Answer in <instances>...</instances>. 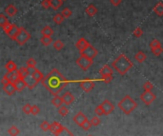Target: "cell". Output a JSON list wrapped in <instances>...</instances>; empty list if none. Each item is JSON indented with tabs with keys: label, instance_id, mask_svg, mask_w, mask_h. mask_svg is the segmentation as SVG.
Listing matches in <instances>:
<instances>
[{
	"label": "cell",
	"instance_id": "6da1fadb",
	"mask_svg": "<svg viewBox=\"0 0 163 136\" xmlns=\"http://www.w3.org/2000/svg\"><path fill=\"white\" fill-rule=\"evenodd\" d=\"M42 84L52 94L58 95V93L67 86L68 80L56 69H54L44 77Z\"/></svg>",
	"mask_w": 163,
	"mask_h": 136
},
{
	"label": "cell",
	"instance_id": "7a4b0ae2",
	"mask_svg": "<svg viewBox=\"0 0 163 136\" xmlns=\"http://www.w3.org/2000/svg\"><path fill=\"white\" fill-rule=\"evenodd\" d=\"M133 62L123 53L120 54L115 61L112 62V67L121 75L126 74L133 68Z\"/></svg>",
	"mask_w": 163,
	"mask_h": 136
},
{
	"label": "cell",
	"instance_id": "3957f363",
	"mask_svg": "<svg viewBox=\"0 0 163 136\" xmlns=\"http://www.w3.org/2000/svg\"><path fill=\"white\" fill-rule=\"evenodd\" d=\"M136 107H137L136 102L130 95L124 96L118 103V108L123 111L125 114H130Z\"/></svg>",
	"mask_w": 163,
	"mask_h": 136
},
{
	"label": "cell",
	"instance_id": "277c9868",
	"mask_svg": "<svg viewBox=\"0 0 163 136\" xmlns=\"http://www.w3.org/2000/svg\"><path fill=\"white\" fill-rule=\"evenodd\" d=\"M31 38V33L25 29L23 27H20V30H19V32L18 34L16 35L15 37V41L17 42V44L19 45H24V44H26Z\"/></svg>",
	"mask_w": 163,
	"mask_h": 136
},
{
	"label": "cell",
	"instance_id": "5b68a950",
	"mask_svg": "<svg viewBox=\"0 0 163 136\" xmlns=\"http://www.w3.org/2000/svg\"><path fill=\"white\" fill-rule=\"evenodd\" d=\"M93 59L88 58L84 55H80V57L77 60V65L83 70H88L93 65Z\"/></svg>",
	"mask_w": 163,
	"mask_h": 136
},
{
	"label": "cell",
	"instance_id": "8992f818",
	"mask_svg": "<svg viewBox=\"0 0 163 136\" xmlns=\"http://www.w3.org/2000/svg\"><path fill=\"white\" fill-rule=\"evenodd\" d=\"M140 99H141V101L145 105H151L156 99V96L152 91H144L141 93V95H140Z\"/></svg>",
	"mask_w": 163,
	"mask_h": 136
},
{
	"label": "cell",
	"instance_id": "52a82bcc",
	"mask_svg": "<svg viewBox=\"0 0 163 136\" xmlns=\"http://www.w3.org/2000/svg\"><path fill=\"white\" fill-rule=\"evenodd\" d=\"M80 88L85 91V92H90L95 86V80H92V79H84L81 80L79 82Z\"/></svg>",
	"mask_w": 163,
	"mask_h": 136
},
{
	"label": "cell",
	"instance_id": "ba28073f",
	"mask_svg": "<svg viewBox=\"0 0 163 136\" xmlns=\"http://www.w3.org/2000/svg\"><path fill=\"white\" fill-rule=\"evenodd\" d=\"M97 53H98L97 49H96L94 46L90 45V46H88L83 52L80 53V55H84V56H86V57H88V58L94 59V58L97 55Z\"/></svg>",
	"mask_w": 163,
	"mask_h": 136
},
{
	"label": "cell",
	"instance_id": "9c48e42d",
	"mask_svg": "<svg viewBox=\"0 0 163 136\" xmlns=\"http://www.w3.org/2000/svg\"><path fill=\"white\" fill-rule=\"evenodd\" d=\"M73 122L76 123V124H77L78 126H82L83 124L85 123V122H87L88 121V119H87V117H86V115L83 113H81V111H79V113H77L76 115L73 116Z\"/></svg>",
	"mask_w": 163,
	"mask_h": 136
},
{
	"label": "cell",
	"instance_id": "30bf717a",
	"mask_svg": "<svg viewBox=\"0 0 163 136\" xmlns=\"http://www.w3.org/2000/svg\"><path fill=\"white\" fill-rule=\"evenodd\" d=\"M23 79H24L25 83H26V85H27V88H29L30 90L34 89L35 87H36V85L38 84V82H37V81L33 78V75H30V74H28L27 76H25Z\"/></svg>",
	"mask_w": 163,
	"mask_h": 136
},
{
	"label": "cell",
	"instance_id": "8fae6325",
	"mask_svg": "<svg viewBox=\"0 0 163 136\" xmlns=\"http://www.w3.org/2000/svg\"><path fill=\"white\" fill-rule=\"evenodd\" d=\"M19 30H20V28L19 27H17L15 24H14L12 23V25H11V27L10 28V30L9 31H7L5 33L10 37L11 39H15V37H16V35L18 34V32H19Z\"/></svg>",
	"mask_w": 163,
	"mask_h": 136
},
{
	"label": "cell",
	"instance_id": "7c38bea8",
	"mask_svg": "<svg viewBox=\"0 0 163 136\" xmlns=\"http://www.w3.org/2000/svg\"><path fill=\"white\" fill-rule=\"evenodd\" d=\"M100 105H101V107H102V108H103V110H104L105 115L110 114L111 113H112V110L115 109L114 105H112V104L111 103L110 100H104V101L102 102V104H100Z\"/></svg>",
	"mask_w": 163,
	"mask_h": 136
},
{
	"label": "cell",
	"instance_id": "4fadbf2b",
	"mask_svg": "<svg viewBox=\"0 0 163 136\" xmlns=\"http://www.w3.org/2000/svg\"><path fill=\"white\" fill-rule=\"evenodd\" d=\"M3 91L8 94V95H12L15 91H16V89L15 87V84L12 82H8L6 83L5 85H3Z\"/></svg>",
	"mask_w": 163,
	"mask_h": 136
},
{
	"label": "cell",
	"instance_id": "5bb4252c",
	"mask_svg": "<svg viewBox=\"0 0 163 136\" xmlns=\"http://www.w3.org/2000/svg\"><path fill=\"white\" fill-rule=\"evenodd\" d=\"M91 44L88 42L85 38H80L77 43H76V47H77V49H78V51L81 53V52H83L84 49L88 47V46H90Z\"/></svg>",
	"mask_w": 163,
	"mask_h": 136
},
{
	"label": "cell",
	"instance_id": "9a60e30c",
	"mask_svg": "<svg viewBox=\"0 0 163 136\" xmlns=\"http://www.w3.org/2000/svg\"><path fill=\"white\" fill-rule=\"evenodd\" d=\"M5 12L8 16H11V17H14L16 14H17V9L16 7L14 5V4H10L6 7L5 9Z\"/></svg>",
	"mask_w": 163,
	"mask_h": 136
},
{
	"label": "cell",
	"instance_id": "2e32d148",
	"mask_svg": "<svg viewBox=\"0 0 163 136\" xmlns=\"http://www.w3.org/2000/svg\"><path fill=\"white\" fill-rule=\"evenodd\" d=\"M62 99H63L64 104L68 106V105H71L74 101V96L71 92H66L63 96H62Z\"/></svg>",
	"mask_w": 163,
	"mask_h": 136
},
{
	"label": "cell",
	"instance_id": "e0dca14e",
	"mask_svg": "<svg viewBox=\"0 0 163 136\" xmlns=\"http://www.w3.org/2000/svg\"><path fill=\"white\" fill-rule=\"evenodd\" d=\"M14 84H15V87L16 89V91H21L27 87V85H26V83H25L23 78H20V79L16 80Z\"/></svg>",
	"mask_w": 163,
	"mask_h": 136
},
{
	"label": "cell",
	"instance_id": "ac0fdd59",
	"mask_svg": "<svg viewBox=\"0 0 163 136\" xmlns=\"http://www.w3.org/2000/svg\"><path fill=\"white\" fill-rule=\"evenodd\" d=\"M63 128H64V127L62 126L60 123H58V122H54L53 124H51V131H52L55 135L57 134L59 131H61Z\"/></svg>",
	"mask_w": 163,
	"mask_h": 136
},
{
	"label": "cell",
	"instance_id": "d6986e66",
	"mask_svg": "<svg viewBox=\"0 0 163 136\" xmlns=\"http://www.w3.org/2000/svg\"><path fill=\"white\" fill-rule=\"evenodd\" d=\"M99 73L101 76H105V75H112V70L109 65H104L102 67V69L99 70Z\"/></svg>",
	"mask_w": 163,
	"mask_h": 136
},
{
	"label": "cell",
	"instance_id": "ffe728a7",
	"mask_svg": "<svg viewBox=\"0 0 163 136\" xmlns=\"http://www.w3.org/2000/svg\"><path fill=\"white\" fill-rule=\"evenodd\" d=\"M85 12L86 14L89 15V16H95L96 15V12H97V9L95 5L93 4H90L89 6H88L86 9H85Z\"/></svg>",
	"mask_w": 163,
	"mask_h": 136
},
{
	"label": "cell",
	"instance_id": "44dd1931",
	"mask_svg": "<svg viewBox=\"0 0 163 136\" xmlns=\"http://www.w3.org/2000/svg\"><path fill=\"white\" fill-rule=\"evenodd\" d=\"M52 104L55 108H60L62 106V104H64V102H63L62 97H59L58 95H55V97L52 99Z\"/></svg>",
	"mask_w": 163,
	"mask_h": 136
},
{
	"label": "cell",
	"instance_id": "7402d4cb",
	"mask_svg": "<svg viewBox=\"0 0 163 136\" xmlns=\"http://www.w3.org/2000/svg\"><path fill=\"white\" fill-rule=\"evenodd\" d=\"M147 58V55L143 53V52H137L135 54H134V60L137 61L139 63H142V62H144Z\"/></svg>",
	"mask_w": 163,
	"mask_h": 136
},
{
	"label": "cell",
	"instance_id": "603a6c76",
	"mask_svg": "<svg viewBox=\"0 0 163 136\" xmlns=\"http://www.w3.org/2000/svg\"><path fill=\"white\" fill-rule=\"evenodd\" d=\"M154 11L158 16H163V2H158L154 7Z\"/></svg>",
	"mask_w": 163,
	"mask_h": 136
},
{
	"label": "cell",
	"instance_id": "cb8c5ba5",
	"mask_svg": "<svg viewBox=\"0 0 163 136\" xmlns=\"http://www.w3.org/2000/svg\"><path fill=\"white\" fill-rule=\"evenodd\" d=\"M5 68H6V70H7V71L8 72H11V71H15L16 70H17V67H16V64L15 63L14 61H9L8 63L6 64V66H5Z\"/></svg>",
	"mask_w": 163,
	"mask_h": 136
},
{
	"label": "cell",
	"instance_id": "d4e9b609",
	"mask_svg": "<svg viewBox=\"0 0 163 136\" xmlns=\"http://www.w3.org/2000/svg\"><path fill=\"white\" fill-rule=\"evenodd\" d=\"M51 1V7L53 10L57 11L63 4V0H50Z\"/></svg>",
	"mask_w": 163,
	"mask_h": 136
},
{
	"label": "cell",
	"instance_id": "484cf974",
	"mask_svg": "<svg viewBox=\"0 0 163 136\" xmlns=\"http://www.w3.org/2000/svg\"><path fill=\"white\" fill-rule=\"evenodd\" d=\"M41 34L43 36H52L54 34V30L50 26H45L41 30Z\"/></svg>",
	"mask_w": 163,
	"mask_h": 136
},
{
	"label": "cell",
	"instance_id": "4316f807",
	"mask_svg": "<svg viewBox=\"0 0 163 136\" xmlns=\"http://www.w3.org/2000/svg\"><path fill=\"white\" fill-rule=\"evenodd\" d=\"M40 42L43 46H49L50 44H52L53 39H52V36H43L40 38Z\"/></svg>",
	"mask_w": 163,
	"mask_h": 136
},
{
	"label": "cell",
	"instance_id": "83f0119b",
	"mask_svg": "<svg viewBox=\"0 0 163 136\" xmlns=\"http://www.w3.org/2000/svg\"><path fill=\"white\" fill-rule=\"evenodd\" d=\"M33 78L37 81V82H42V80L44 79V75H43V73L40 71V70H38L36 69V70L34 71V73L33 74Z\"/></svg>",
	"mask_w": 163,
	"mask_h": 136
},
{
	"label": "cell",
	"instance_id": "f1b7e54d",
	"mask_svg": "<svg viewBox=\"0 0 163 136\" xmlns=\"http://www.w3.org/2000/svg\"><path fill=\"white\" fill-rule=\"evenodd\" d=\"M65 47V44L63 41H61V40H55L54 42V48L56 49V51H61L62 49H63Z\"/></svg>",
	"mask_w": 163,
	"mask_h": 136
},
{
	"label": "cell",
	"instance_id": "f546056e",
	"mask_svg": "<svg viewBox=\"0 0 163 136\" xmlns=\"http://www.w3.org/2000/svg\"><path fill=\"white\" fill-rule=\"evenodd\" d=\"M65 17L62 15V14H56L55 16H54V22L57 25H60L61 23H63Z\"/></svg>",
	"mask_w": 163,
	"mask_h": 136
},
{
	"label": "cell",
	"instance_id": "4dcf8cb0",
	"mask_svg": "<svg viewBox=\"0 0 163 136\" xmlns=\"http://www.w3.org/2000/svg\"><path fill=\"white\" fill-rule=\"evenodd\" d=\"M19 130H18V128L17 127H15V126H12V127H11L9 130H8V133L11 135V136H17L18 134H19Z\"/></svg>",
	"mask_w": 163,
	"mask_h": 136
},
{
	"label": "cell",
	"instance_id": "1f68e13d",
	"mask_svg": "<svg viewBox=\"0 0 163 136\" xmlns=\"http://www.w3.org/2000/svg\"><path fill=\"white\" fill-rule=\"evenodd\" d=\"M55 136H73V135L67 128L64 127L63 129H62L61 131H59L57 134H55Z\"/></svg>",
	"mask_w": 163,
	"mask_h": 136
},
{
	"label": "cell",
	"instance_id": "d6a6232c",
	"mask_svg": "<svg viewBox=\"0 0 163 136\" xmlns=\"http://www.w3.org/2000/svg\"><path fill=\"white\" fill-rule=\"evenodd\" d=\"M8 24H10V21L4 15H0V26L2 28H5Z\"/></svg>",
	"mask_w": 163,
	"mask_h": 136
},
{
	"label": "cell",
	"instance_id": "836d02e7",
	"mask_svg": "<svg viewBox=\"0 0 163 136\" xmlns=\"http://www.w3.org/2000/svg\"><path fill=\"white\" fill-rule=\"evenodd\" d=\"M21 78H24L25 76L28 75V67H21L20 69H17Z\"/></svg>",
	"mask_w": 163,
	"mask_h": 136
},
{
	"label": "cell",
	"instance_id": "e575fe53",
	"mask_svg": "<svg viewBox=\"0 0 163 136\" xmlns=\"http://www.w3.org/2000/svg\"><path fill=\"white\" fill-rule=\"evenodd\" d=\"M40 129L44 131H47V130H51V124L47 121H43L41 124H40Z\"/></svg>",
	"mask_w": 163,
	"mask_h": 136
},
{
	"label": "cell",
	"instance_id": "d590c367",
	"mask_svg": "<svg viewBox=\"0 0 163 136\" xmlns=\"http://www.w3.org/2000/svg\"><path fill=\"white\" fill-rule=\"evenodd\" d=\"M69 113V109L67 107L65 106H61L60 108H58V113L62 116H66Z\"/></svg>",
	"mask_w": 163,
	"mask_h": 136
},
{
	"label": "cell",
	"instance_id": "8d00e7d4",
	"mask_svg": "<svg viewBox=\"0 0 163 136\" xmlns=\"http://www.w3.org/2000/svg\"><path fill=\"white\" fill-rule=\"evenodd\" d=\"M61 14L65 18H69V17H71L73 15V11L69 8H65V9H63V11H62Z\"/></svg>",
	"mask_w": 163,
	"mask_h": 136
},
{
	"label": "cell",
	"instance_id": "74e56055",
	"mask_svg": "<svg viewBox=\"0 0 163 136\" xmlns=\"http://www.w3.org/2000/svg\"><path fill=\"white\" fill-rule=\"evenodd\" d=\"M32 108H33V106H31L30 104H25L22 108V110H23L24 113L31 114L32 113Z\"/></svg>",
	"mask_w": 163,
	"mask_h": 136
},
{
	"label": "cell",
	"instance_id": "f35d334b",
	"mask_svg": "<svg viewBox=\"0 0 163 136\" xmlns=\"http://www.w3.org/2000/svg\"><path fill=\"white\" fill-rule=\"evenodd\" d=\"M143 89H144V91H151L154 89V86H153V84H152L151 82L147 81V82H145V83L143 84Z\"/></svg>",
	"mask_w": 163,
	"mask_h": 136
},
{
	"label": "cell",
	"instance_id": "ab89813d",
	"mask_svg": "<svg viewBox=\"0 0 163 136\" xmlns=\"http://www.w3.org/2000/svg\"><path fill=\"white\" fill-rule=\"evenodd\" d=\"M133 34H134V37H136V38H139V37H141V36H142V34H143V31H142V29H141V28L137 27L136 29H134V31Z\"/></svg>",
	"mask_w": 163,
	"mask_h": 136
},
{
	"label": "cell",
	"instance_id": "60d3db41",
	"mask_svg": "<svg viewBox=\"0 0 163 136\" xmlns=\"http://www.w3.org/2000/svg\"><path fill=\"white\" fill-rule=\"evenodd\" d=\"M158 47H161V44L157 39H154V40H152L151 42H150V48H151V49L158 48Z\"/></svg>",
	"mask_w": 163,
	"mask_h": 136
},
{
	"label": "cell",
	"instance_id": "b9f144b4",
	"mask_svg": "<svg viewBox=\"0 0 163 136\" xmlns=\"http://www.w3.org/2000/svg\"><path fill=\"white\" fill-rule=\"evenodd\" d=\"M95 114H96L97 116L105 115V113H104V110H103V108H102L101 105H99V106H97V107L95 108Z\"/></svg>",
	"mask_w": 163,
	"mask_h": 136
},
{
	"label": "cell",
	"instance_id": "7bdbcfd3",
	"mask_svg": "<svg viewBox=\"0 0 163 136\" xmlns=\"http://www.w3.org/2000/svg\"><path fill=\"white\" fill-rule=\"evenodd\" d=\"M151 51H152V53H154V55H156V56H159V55L163 53V48H162V46H161V47H158V48L153 49H151Z\"/></svg>",
	"mask_w": 163,
	"mask_h": 136
},
{
	"label": "cell",
	"instance_id": "ee69618b",
	"mask_svg": "<svg viewBox=\"0 0 163 136\" xmlns=\"http://www.w3.org/2000/svg\"><path fill=\"white\" fill-rule=\"evenodd\" d=\"M36 65V61L34 58H29L27 61V67L28 68H35Z\"/></svg>",
	"mask_w": 163,
	"mask_h": 136
},
{
	"label": "cell",
	"instance_id": "f6af8a7d",
	"mask_svg": "<svg viewBox=\"0 0 163 136\" xmlns=\"http://www.w3.org/2000/svg\"><path fill=\"white\" fill-rule=\"evenodd\" d=\"M91 124H92V126H98L99 125V123H100V119L99 117L96 115V116H94L91 120H90Z\"/></svg>",
	"mask_w": 163,
	"mask_h": 136
},
{
	"label": "cell",
	"instance_id": "bcb514c9",
	"mask_svg": "<svg viewBox=\"0 0 163 136\" xmlns=\"http://www.w3.org/2000/svg\"><path fill=\"white\" fill-rule=\"evenodd\" d=\"M112 75H105V76H101V78H100V79H97V80H99V81H103L104 83L109 84V83L112 81Z\"/></svg>",
	"mask_w": 163,
	"mask_h": 136
},
{
	"label": "cell",
	"instance_id": "7dc6e473",
	"mask_svg": "<svg viewBox=\"0 0 163 136\" xmlns=\"http://www.w3.org/2000/svg\"><path fill=\"white\" fill-rule=\"evenodd\" d=\"M41 6H42L45 10H48V9H50V8H52V7H51V1H50V0H42Z\"/></svg>",
	"mask_w": 163,
	"mask_h": 136
},
{
	"label": "cell",
	"instance_id": "c3c4849f",
	"mask_svg": "<svg viewBox=\"0 0 163 136\" xmlns=\"http://www.w3.org/2000/svg\"><path fill=\"white\" fill-rule=\"evenodd\" d=\"M91 126H92V124H91V122L88 120L87 122H85L83 125L81 126V128L84 130H90V128H91Z\"/></svg>",
	"mask_w": 163,
	"mask_h": 136
},
{
	"label": "cell",
	"instance_id": "681fc988",
	"mask_svg": "<svg viewBox=\"0 0 163 136\" xmlns=\"http://www.w3.org/2000/svg\"><path fill=\"white\" fill-rule=\"evenodd\" d=\"M40 113V108L37 107V106H33V108H32V113L31 114H33V115H37Z\"/></svg>",
	"mask_w": 163,
	"mask_h": 136
},
{
	"label": "cell",
	"instance_id": "f907efd6",
	"mask_svg": "<svg viewBox=\"0 0 163 136\" xmlns=\"http://www.w3.org/2000/svg\"><path fill=\"white\" fill-rule=\"evenodd\" d=\"M110 1H111V4H112V6L117 7V6L120 5V3H121L122 0H110Z\"/></svg>",
	"mask_w": 163,
	"mask_h": 136
},
{
	"label": "cell",
	"instance_id": "816d5d0a",
	"mask_svg": "<svg viewBox=\"0 0 163 136\" xmlns=\"http://www.w3.org/2000/svg\"><path fill=\"white\" fill-rule=\"evenodd\" d=\"M35 70H36L35 68H28V74H30V75H33Z\"/></svg>",
	"mask_w": 163,
	"mask_h": 136
},
{
	"label": "cell",
	"instance_id": "f5cc1de1",
	"mask_svg": "<svg viewBox=\"0 0 163 136\" xmlns=\"http://www.w3.org/2000/svg\"><path fill=\"white\" fill-rule=\"evenodd\" d=\"M88 136H92V135H88Z\"/></svg>",
	"mask_w": 163,
	"mask_h": 136
}]
</instances>
